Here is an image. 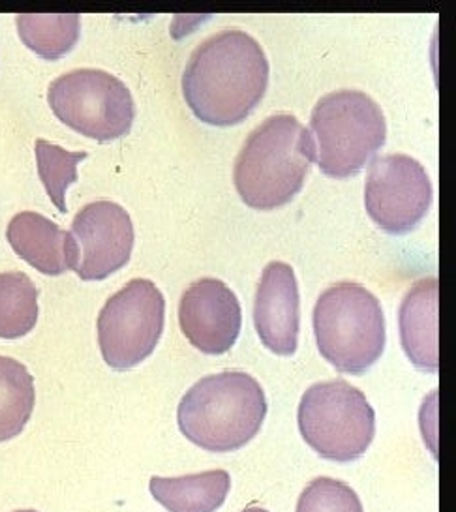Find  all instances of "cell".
Here are the masks:
<instances>
[{
	"label": "cell",
	"mask_w": 456,
	"mask_h": 512,
	"mask_svg": "<svg viewBox=\"0 0 456 512\" xmlns=\"http://www.w3.org/2000/svg\"><path fill=\"white\" fill-rule=\"evenodd\" d=\"M267 87L269 61L263 47L237 29L203 40L184 68V100L199 121L211 126L248 119Z\"/></svg>",
	"instance_id": "1"
},
{
	"label": "cell",
	"mask_w": 456,
	"mask_h": 512,
	"mask_svg": "<svg viewBox=\"0 0 456 512\" xmlns=\"http://www.w3.org/2000/svg\"><path fill=\"white\" fill-rule=\"evenodd\" d=\"M312 162H316L312 134L293 115H274L246 139L233 182L248 207L273 211L301 192Z\"/></svg>",
	"instance_id": "2"
},
{
	"label": "cell",
	"mask_w": 456,
	"mask_h": 512,
	"mask_svg": "<svg viewBox=\"0 0 456 512\" xmlns=\"http://www.w3.org/2000/svg\"><path fill=\"white\" fill-rule=\"evenodd\" d=\"M267 417V398L256 377L228 370L199 379L184 394L177 422L183 436L207 452L243 449Z\"/></svg>",
	"instance_id": "3"
},
{
	"label": "cell",
	"mask_w": 456,
	"mask_h": 512,
	"mask_svg": "<svg viewBox=\"0 0 456 512\" xmlns=\"http://www.w3.org/2000/svg\"><path fill=\"white\" fill-rule=\"evenodd\" d=\"M314 332L321 357L340 374L361 376L385 349V316L380 301L357 282H338L320 295Z\"/></svg>",
	"instance_id": "4"
},
{
	"label": "cell",
	"mask_w": 456,
	"mask_h": 512,
	"mask_svg": "<svg viewBox=\"0 0 456 512\" xmlns=\"http://www.w3.org/2000/svg\"><path fill=\"white\" fill-rule=\"evenodd\" d=\"M310 128L316 162L333 179H348L359 173L387 137L381 107L361 91L325 94L312 111Z\"/></svg>",
	"instance_id": "5"
},
{
	"label": "cell",
	"mask_w": 456,
	"mask_h": 512,
	"mask_svg": "<svg viewBox=\"0 0 456 512\" xmlns=\"http://www.w3.org/2000/svg\"><path fill=\"white\" fill-rule=\"evenodd\" d=\"M297 421L314 452L340 464L359 460L376 436L374 407L344 379L321 381L304 392Z\"/></svg>",
	"instance_id": "6"
},
{
	"label": "cell",
	"mask_w": 456,
	"mask_h": 512,
	"mask_svg": "<svg viewBox=\"0 0 456 512\" xmlns=\"http://www.w3.org/2000/svg\"><path fill=\"white\" fill-rule=\"evenodd\" d=\"M55 117L96 141L124 137L136 119L130 89L119 77L96 68H79L57 77L47 91Z\"/></svg>",
	"instance_id": "7"
},
{
	"label": "cell",
	"mask_w": 456,
	"mask_h": 512,
	"mask_svg": "<svg viewBox=\"0 0 456 512\" xmlns=\"http://www.w3.org/2000/svg\"><path fill=\"white\" fill-rule=\"evenodd\" d=\"M166 323V299L147 278L130 280L107 299L98 316V344L113 370H130L149 359Z\"/></svg>",
	"instance_id": "8"
},
{
	"label": "cell",
	"mask_w": 456,
	"mask_h": 512,
	"mask_svg": "<svg viewBox=\"0 0 456 512\" xmlns=\"http://www.w3.org/2000/svg\"><path fill=\"white\" fill-rule=\"evenodd\" d=\"M365 205L383 231H413L432 205V182L423 164L408 154L376 156L366 173Z\"/></svg>",
	"instance_id": "9"
},
{
	"label": "cell",
	"mask_w": 456,
	"mask_h": 512,
	"mask_svg": "<svg viewBox=\"0 0 456 512\" xmlns=\"http://www.w3.org/2000/svg\"><path fill=\"white\" fill-rule=\"evenodd\" d=\"M81 280L96 282L122 269L134 250V224L124 207L113 201H94L77 212L70 229Z\"/></svg>",
	"instance_id": "10"
},
{
	"label": "cell",
	"mask_w": 456,
	"mask_h": 512,
	"mask_svg": "<svg viewBox=\"0 0 456 512\" xmlns=\"http://www.w3.org/2000/svg\"><path fill=\"white\" fill-rule=\"evenodd\" d=\"M179 323L186 340L201 353L224 355L241 334V302L222 280L201 278L183 293Z\"/></svg>",
	"instance_id": "11"
},
{
	"label": "cell",
	"mask_w": 456,
	"mask_h": 512,
	"mask_svg": "<svg viewBox=\"0 0 456 512\" xmlns=\"http://www.w3.org/2000/svg\"><path fill=\"white\" fill-rule=\"evenodd\" d=\"M299 286L288 263H269L259 280L254 302V325L261 344L280 357L299 347Z\"/></svg>",
	"instance_id": "12"
},
{
	"label": "cell",
	"mask_w": 456,
	"mask_h": 512,
	"mask_svg": "<svg viewBox=\"0 0 456 512\" xmlns=\"http://www.w3.org/2000/svg\"><path fill=\"white\" fill-rule=\"evenodd\" d=\"M438 312L440 282L436 276L415 282L398 310L402 347L413 366L423 372H438L440 368Z\"/></svg>",
	"instance_id": "13"
},
{
	"label": "cell",
	"mask_w": 456,
	"mask_h": 512,
	"mask_svg": "<svg viewBox=\"0 0 456 512\" xmlns=\"http://www.w3.org/2000/svg\"><path fill=\"white\" fill-rule=\"evenodd\" d=\"M6 239L17 256L47 276H59L74 269L76 250L70 231H64L38 212L16 214L6 229Z\"/></svg>",
	"instance_id": "14"
},
{
	"label": "cell",
	"mask_w": 456,
	"mask_h": 512,
	"mask_svg": "<svg viewBox=\"0 0 456 512\" xmlns=\"http://www.w3.org/2000/svg\"><path fill=\"white\" fill-rule=\"evenodd\" d=\"M149 488L168 512H216L228 499L231 475L214 469L183 477H152Z\"/></svg>",
	"instance_id": "15"
},
{
	"label": "cell",
	"mask_w": 456,
	"mask_h": 512,
	"mask_svg": "<svg viewBox=\"0 0 456 512\" xmlns=\"http://www.w3.org/2000/svg\"><path fill=\"white\" fill-rule=\"evenodd\" d=\"M36 404L34 377L23 362L0 355V443L19 436Z\"/></svg>",
	"instance_id": "16"
},
{
	"label": "cell",
	"mask_w": 456,
	"mask_h": 512,
	"mask_svg": "<svg viewBox=\"0 0 456 512\" xmlns=\"http://www.w3.org/2000/svg\"><path fill=\"white\" fill-rule=\"evenodd\" d=\"M19 38L46 61H59L79 40V14H19L16 19Z\"/></svg>",
	"instance_id": "17"
},
{
	"label": "cell",
	"mask_w": 456,
	"mask_h": 512,
	"mask_svg": "<svg viewBox=\"0 0 456 512\" xmlns=\"http://www.w3.org/2000/svg\"><path fill=\"white\" fill-rule=\"evenodd\" d=\"M38 323V289L25 272H0V338L17 340Z\"/></svg>",
	"instance_id": "18"
},
{
	"label": "cell",
	"mask_w": 456,
	"mask_h": 512,
	"mask_svg": "<svg viewBox=\"0 0 456 512\" xmlns=\"http://www.w3.org/2000/svg\"><path fill=\"white\" fill-rule=\"evenodd\" d=\"M87 158V152L64 151L59 145H53L46 139L36 141V162L38 175L44 182L47 194L53 205L64 214L66 207V190L77 182V166Z\"/></svg>",
	"instance_id": "19"
},
{
	"label": "cell",
	"mask_w": 456,
	"mask_h": 512,
	"mask_svg": "<svg viewBox=\"0 0 456 512\" xmlns=\"http://www.w3.org/2000/svg\"><path fill=\"white\" fill-rule=\"evenodd\" d=\"M297 512H365L357 492L346 482L318 477L303 490Z\"/></svg>",
	"instance_id": "20"
},
{
	"label": "cell",
	"mask_w": 456,
	"mask_h": 512,
	"mask_svg": "<svg viewBox=\"0 0 456 512\" xmlns=\"http://www.w3.org/2000/svg\"><path fill=\"white\" fill-rule=\"evenodd\" d=\"M243 512H269V511H265V509H261V507H248V509H244Z\"/></svg>",
	"instance_id": "21"
},
{
	"label": "cell",
	"mask_w": 456,
	"mask_h": 512,
	"mask_svg": "<svg viewBox=\"0 0 456 512\" xmlns=\"http://www.w3.org/2000/svg\"><path fill=\"white\" fill-rule=\"evenodd\" d=\"M16 512H36V511H16Z\"/></svg>",
	"instance_id": "22"
}]
</instances>
